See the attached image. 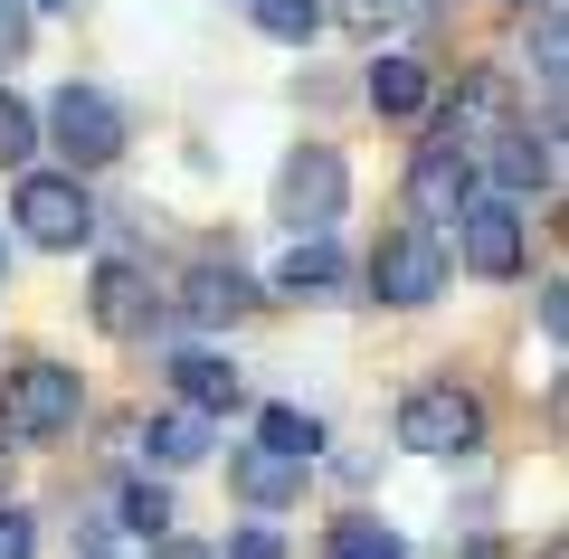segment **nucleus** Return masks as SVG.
Segmentation results:
<instances>
[{
  "label": "nucleus",
  "mask_w": 569,
  "mask_h": 559,
  "mask_svg": "<svg viewBox=\"0 0 569 559\" xmlns=\"http://www.w3.org/2000/svg\"><path fill=\"white\" fill-rule=\"evenodd\" d=\"M323 559H408V540L389 531V521H370V512H351V521H332V540H323Z\"/></svg>",
  "instance_id": "f3484780"
},
{
  "label": "nucleus",
  "mask_w": 569,
  "mask_h": 559,
  "mask_svg": "<svg viewBox=\"0 0 569 559\" xmlns=\"http://www.w3.org/2000/svg\"><path fill=\"white\" fill-rule=\"evenodd\" d=\"M493 190H512V200H531V190H550V171H560V161H550V142H531V133H493Z\"/></svg>",
  "instance_id": "ddd939ff"
},
{
  "label": "nucleus",
  "mask_w": 569,
  "mask_h": 559,
  "mask_svg": "<svg viewBox=\"0 0 569 559\" xmlns=\"http://www.w3.org/2000/svg\"><path fill=\"white\" fill-rule=\"evenodd\" d=\"M190 322H200V332H219V322H238L247 303H257V285L238 276V266H190Z\"/></svg>",
  "instance_id": "f8f14e48"
},
{
  "label": "nucleus",
  "mask_w": 569,
  "mask_h": 559,
  "mask_svg": "<svg viewBox=\"0 0 569 559\" xmlns=\"http://www.w3.org/2000/svg\"><path fill=\"white\" fill-rule=\"evenodd\" d=\"M466 200H475V152L466 142H418V161H408V209H418V228H456Z\"/></svg>",
  "instance_id": "0eeeda50"
},
{
  "label": "nucleus",
  "mask_w": 569,
  "mask_h": 559,
  "mask_svg": "<svg viewBox=\"0 0 569 559\" xmlns=\"http://www.w3.org/2000/svg\"><path fill=\"white\" fill-rule=\"evenodd\" d=\"M247 20H257L266 39L305 48V39H323V0H247Z\"/></svg>",
  "instance_id": "a211bd4d"
},
{
  "label": "nucleus",
  "mask_w": 569,
  "mask_h": 559,
  "mask_svg": "<svg viewBox=\"0 0 569 559\" xmlns=\"http://www.w3.org/2000/svg\"><path fill=\"white\" fill-rule=\"evenodd\" d=\"M39 10H67V0H39Z\"/></svg>",
  "instance_id": "c85d7f7f"
},
{
  "label": "nucleus",
  "mask_w": 569,
  "mask_h": 559,
  "mask_svg": "<svg viewBox=\"0 0 569 559\" xmlns=\"http://www.w3.org/2000/svg\"><path fill=\"white\" fill-rule=\"evenodd\" d=\"M437 285H447V247L427 228H399V238L370 247V295L380 303H437Z\"/></svg>",
  "instance_id": "423d86ee"
},
{
  "label": "nucleus",
  "mask_w": 569,
  "mask_h": 559,
  "mask_svg": "<svg viewBox=\"0 0 569 559\" xmlns=\"http://www.w3.org/2000/svg\"><path fill=\"white\" fill-rule=\"evenodd\" d=\"M456 247H466L475 276H512V266H522V219H512V200H466L456 209Z\"/></svg>",
  "instance_id": "1a4fd4ad"
},
{
  "label": "nucleus",
  "mask_w": 569,
  "mask_h": 559,
  "mask_svg": "<svg viewBox=\"0 0 569 559\" xmlns=\"http://www.w3.org/2000/svg\"><path fill=\"white\" fill-rule=\"evenodd\" d=\"M0 483H10V446H0Z\"/></svg>",
  "instance_id": "cd10ccee"
},
{
  "label": "nucleus",
  "mask_w": 569,
  "mask_h": 559,
  "mask_svg": "<svg viewBox=\"0 0 569 559\" xmlns=\"http://www.w3.org/2000/svg\"><path fill=\"white\" fill-rule=\"evenodd\" d=\"M86 303H96V332H114V341H142L162 322V295H152V276L133 257H104L96 285H86Z\"/></svg>",
  "instance_id": "6e6552de"
},
{
  "label": "nucleus",
  "mask_w": 569,
  "mask_h": 559,
  "mask_svg": "<svg viewBox=\"0 0 569 559\" xmlns=\"http://www.w3.org/2000/svg\"><path fill=\"white\" fill-rule=\"evenodd\" d=\"M257 446H266V456L313 465V446H323V418H313V408H266V418H257Z\"/></svg>",
  "instance_id": "dca6fc26"
},
{
  "label": "nucleus",
  "mask_w": 569,
  "mask_h": 559,
  "mask_svg": "<svg viewBox=\"0 0 569 559\" xmlns=\"http://www.w3.org/2000/svg\"><path fill=\"white\" fill-rule=\"evenodd\" d=\"M152 559H219V550H200V540H162Z\"/></svg>",
  "instance_id": "bb28decb"
},
{
  "label": "nucleus",
  "mask_w": 569,
  "mask_h": 559,
  "mask_svg": "<svg viewBox=\"0 0 569 559\" xmlns=\"http://www.w3.org/2000/svg\"><path fill=\"white\" fill-rule=\"evenodd\" d=\"M399 446H408V456L456 465V456H475V446H485V408H475L466 389H418V399L399 408Z\"/></svg>",
  "instance_id": "7ed1b4c3"
},
{
  "label": "nucleus",
  "mask_w": 569,
  "mask_h": 559,
  "mask_svg": "<svg viewBox=\"0 0 569 559\" xmlns=\"http://www.w3.org/2000/svg\"><path fill=\"white\" fill-rule=\"evenodd\" d=\"M219 559H284V540H276V531H266V521H247V531H238V540H228V550H219Z\"/></svg>",
  "instance_id": "b1692460"
},
{
  "label": "nucleus",
  "mask_w": 569,
  "mask_h": 559,
  "mask_svg": "<svg viewBox=\"0 0 569 559\" xmlns=\"http://www.w3.org/2000/svg\"><path fill=\"white\" fill-rule=\"evenodd\" d=\"M466 114L475 123H503V77H466Z\"/></svg>",
  "instance_id": "5701e85b"
},
{
  "label": "nucleus",
  "mask_w": 569,
  "mask_h": 559,
  "mask_svg": "<svg viewBox=\"0 0 569 559\" xmlns=\"http://www.w3.org/2000/svg\"><path fill=\"white\" fill-rule=\"evenodd\" d=\"M228 483H238V502H257V512H284V502L305 493V465H295V456H266V446H247V456L228 465Z\"/></svg>",
  "instance_id": "9d476101"
},
{
  "label": "nucleus",
  "mask_w": 569,
  "mask_h": 559,
  "mask_svg": "<svg viewBox=\"0 0 569 559\" xmlns=\"http://www.w3.org/2000/svg\"><path fill=\"white\" fill-rule=\"evenodd\" d=\"M10 219H20L29 247H77L86 228H96V200H86V180L29 171V180H20V200H10Z\"/></svg>",
  "instance_id": "39448f33"
},
{
  "label": "nucleus",
  "mask_w": 569,
  "mask_h": 559,
  "mask_svg": "<svg viewBox=\"0 0 569 559\" xmlns=\"http://www.w3.org/2000/svg\"><path fill=\"white\" fill-rule=\"evenodd\" d=\"M48 133H58V152L77 161V171H104V161L123 152V114L104 86H67V96H48Z\"/></svg>",
  "instance_id": "20e7f679"
},
{
  "label": "nucleus",
  "mask_w": 569,
  "mask_h": 559,
  "mask_svg": "<svg viewBox=\"0 0 569 559\" xmlns=\"http://www.w3.org/2000/svg\"><path fill=\"white\" fill-rule=\"evenodd\" d=\"M142 456H152V465H200L209 456V418H200V408L152 418V427H142Z\"/></svg>",
  "instance_id": "2eb2a0df"
},
{
  "label": "nucleus",
  "mask_w": 569,
  "mask_h": 559,
  "mask_svg": "<svg viewBox=\"0 0 569 559\" xmlns=\"http://www.w3.org/2000/svg\"><path fill=\"white\" fill-rule=\"evenodd\" d=\"M29 152H39V114H29L20 96H0V161H10V171H20Z\"/></svg>",
  "instance_id": "aec40b11"
},
{
  "label": "nucleus",
  "mask_w": 569,
  "mask_h": 559,
  "mask_svg": "<svg viewBox=\"0 0 569 559\" xmlns=\"http://www.w3.org/2000/svg\"><path fill=\"white\" fill-rule=\"evenodd\" d=\"M29 39H39V29H29V0H0V67H20Z\"/></svg>",
  "instance_id": "4be33fe9"
},
{
  "label": "nucleus",
  "mask_w": 569,
  "mask_h": 559,
  "mask_svg": "<svg viewBox=\"0 0 569 559\" xmlns=\"http://www.w3.org/2000/svg\"><path fill=\"white\" fill-rule=\"evenodd\" d=\"M123 521H133V531H152V540H162V531H171V493H162V483H152V475H142V483H123Z\"/></svg>",
  "instance_id": "412c9836"
},
{
  "label": "nucleus",
  "mask_w": 569,
  "mask_h": 559,
  "mask_svg": "<svg viewBox=\"0 0 569 559\" xmlns=\"http://www.w3.org/2000/svg\"><path fill=\"white\" fill-rule=\"evenodd\" d=\"M370 114L418 123V114H427V67H418V58H370Z\"/></svg>",
  "instance_id": "4468645a"
},
{
  "label": "nucleus",
  "mask_w": 569,
  "mask_h": 559,
  "mask_svg": "<svg viewBox=\"0 0 569 559\" xmlns=\"http://www.w3.org/2000/svg\"><path fill=\"white\" fill-rule=\"evenodd\" d=\"M332 10H342V20H351V29H380V20H389V10H399V0H332Z\"/></svg>",
  "instance_id": "a878e982"
},
{
  "label": "nucleus",
  "mask_w": 569,
  "mask_h": 559,
  "mask_svg": "<svg viewBox=\"0 0 569 559\" xmlns=\"http://www.w3.org/2000/svg\"><path fill=\"white\" fill-rule=\"evenodd\" d=\"M29 550H39V521H29V512H0V559H29Z\"/></svg>",
  "instance_id": "393cba45"
},
{
  "label": "nucleus",
  "mask_w": 569,
  "mask_h": 559,
  "mask_svg": "<svg viewBox=\"0 0 569 559\" xmlns=\"http://www.w3.org/2000/svg\"><path fill=\"white\" fill-rule=\"evenodd\" d=\"M171 389H181L190 408H238V360L228 351H171Z\"/></svg>",
  "instance_id": "9b49d317"
},
{
  "label": "nucleus",
  "mask_w": 569,
  "mask_h": 559,
  "mask_svg": "<svg viewBox=\"0 0 569 559\" xmlns=\"http://www.w3.org/2000/svg\"><path fill=\"white\" fill-rule=\"evenodd\" d=\"M332 285H342V247L332 238H305L284 257V295H332Z\"/></svg>",
  "instance_id": "6ab92c4d"
},
{
  "label": "nucleus",
  "mask_w": 569,
  "mask_h": 559,
  "mask_svg": "<svg viewBox=\"0 0 569 559\" xmlns=\"http://www.w3.org/2000/svg\"><path fill=\"white\" fill-rule=\"evenodd\" d=\"M0 408H10V437H67L86 418V380L67 360H20L10 389H0Z\"/></svg>",
  "instance_id": "f257e3e1"
},
{
  "label": "nucleus",
  "mask_w": 569,
  "mask_h": 559,
  "mask_svg": "<svg viewBox=\"0 0 569 559\" xmlns=\"http://www.w3.org/2000/svg\"><path fill=\"white\" fill-rule=\"evenodd\" d=\"M342 200H351V171H342V152L305 142V152L284 161V180H276V219L295 228V238H323V228L342 219Z\"/></svg>",
  "instance_id": "f03ea898"
}]
</instances>
